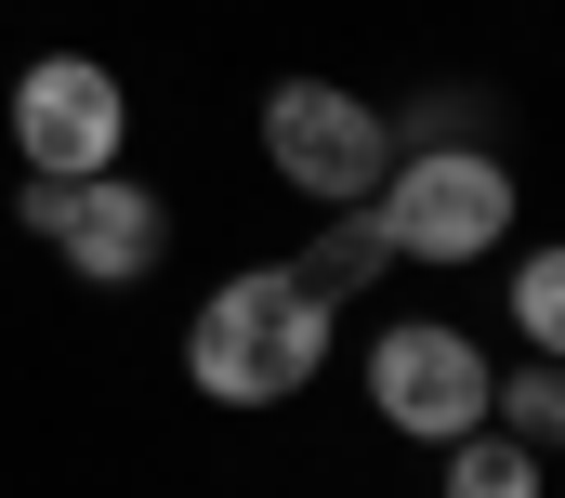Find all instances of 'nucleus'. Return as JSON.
<instances>
[{"label": "nucleus", "mask_w": 565, "mask_h": 498, "mask_svg": "<svg viewBox=\"0 0 565 498\" xmlns=\"http://www.w3.org/2000/svg\"><path fill=\"white\" fill-rule=\"evenodd\" d=\"M329 368V302L289 275V262H250V275H224L198 315H184V380L211 393V407H289L302 380Z\"/></svg>", "instance_id": "1"}, {"label": "nucleus", "mask_w": 565, "mask_h": 498, "mask_svg": "<svg viewBox=\"0 0 565 498\" xmlns=\"http://www.w3.org/2000/svg\"><path fill=\"white\" fill-rule=\"evenodd\" d=\"M513 197H526V184H513L487 144H422V158L382 171L369 224H382V262H487V249L513 237Z\"/></svg>", "instance_id": "2"}, {"label": "nucleus", "mask_w": 565, "mask_h": 498, "mask_svg": "<svg viewBox=\"0 0 565 498\" xmlns=\"http://www.w3.org/2000/svg\"><path fill=\"white\" fill-rule=\"evenodd\" d=\"M264 158H277V184L302 210H369L382 171H395V119L342 79H277L264 93Z\"/></svg>", "instance_id": "3"}, {"label": "nucleus", "mask_w": 565, "mask_h": 498, "mask_svg": "<svg viewBox=\"0 0 565 498\" xmlns=\"http://www.w3.org/2000/svg\"><path fill=\"white\" fill-rule=\"evenodd\" d=\"M369 407H382V433H408V446H460V433H487V342L447 328V315H395V328H369Z\"/></svg>", "instance_id": "4"}, {"label": "nucleus", "mask_w": 565, "mask_h": 498, "mask_svg": "<svg viewBox=\"0 0 565 498\" xmlns=\"http://www.w3.org/2000/svg\"><path fill=\"white\" fill-rule=\"evenodd\" d=\"M119 144H132V93H119L106 53H40V66H13V158H26L40 184H93V171H119Z\"/></svg>", "instance_id": "5"}, {"label": "nucleus", "mask_w": 565, "mask_h": 498, "mask_svg": "<svg viewBox=\"0 0 565 498\" xmlns=\"http://www.w3.org/2000/svg\"><path fill=\"white\" fill-rule=\"evenodd\" d=\"M53 249H66L79 289H145V275L171 262V197H158V184H119V171H93V184H66Z\"/></svg>", "instance_id": "6"}, {"label": "nucleus", "mask_w": 565, "mask_h": 498, "mask_svg": "<svg viewBox=\"0 0 565 498\" xmlns=\"http://www.w3.org/2000/svg\"><path fill=\"white\" fill-rule=\"evenodd\" d=\"M487 433H513V446H553V433H565V368H553V355L487 368Z\"/></svg>", "instance_id": "7"}, {"label": "nucleus", "mask_w": 565, "mask_h": 498, "mask_svg": "<svg viewBox=\"0 0 565 498\" xmlns=\"http://www.w3.org/2000/svg\"><path fill=\"white\" fill-rule=\"evenodd\" d=\"M434 459H447L434 498H540V446H513V433H460V446H434Z\"/></svg>", "instance_id": "8"}, {"label": "nucleus", "mask_w": 565, "mask_h": 498, "mask_svg": "<svg viewBox=\"0 0 565 498\" xmlns=\"http://www.w3.org/2000/svg\"><path fill=\"white\" fill-rule=\"evenodd\" d=\"M513 328H526V355H565V249L513 262Z\"/></svg>", "instance_id": "9"}, {"label": "nucleus", "mask_w": 565, "mask_h": 498, "mask_svg": "<svg viewBox=\"0 0 565 498\" xmlns=\"http://www.w3.org/2000/svg\"><path fill=\"white\" fill-rule=\"evenodd\" d=\"M289 275H302L316 302H342V275H382V224H369V210H342V224L316 237V262H289Z\"/></svg>", "instance_id": "10"}]
</instances>
